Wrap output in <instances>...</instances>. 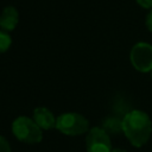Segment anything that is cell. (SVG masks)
Segmentation results:
<instances>
[{"mask_svg":"<svg viewBox=\"0 0 152 152\" xmlns=\"http://www.w3.org/2000/svg\"><path fill=\"white\" fill-rule=\"evenodd\" d=\"M121 125L122 133L134 147H141L150 140L152 122L147 113L140 109H132L124 115Z\"/></svg>","mask_w":152,"mask_h":152,"instance_id":"1","label":"cell"},{"mask_svg":"<svg viewBox=\"0 0 152 152\" xmlns=\"http://www.w3.org/2000/svg\"><path fill=\"white\" fill-rule=\"evenodd\" d=\"M56 129L65 135H82L87 133L89 128V121L80 113L66 112L56 118Z\"/></svg>","mask_w":152,"mask_h":152,"instance_id":"2","label":"cell"},{"mask_svg":"<svg viewBox=\"0 0 152 152\" xmlns=\"http://www.w3.org/2000/svg\"><path fill=\"white\" fill-rule=\"evenodd\" d=\"M43 129L27 116H18L12 122V133L21 142L38 144L43 139Z\"/></svg>","mask_w":152,"mask_h":152,"instance_id":"3","label":"cell"},{"mask_svg":"<svg viewBox=\"0 0 152 152\" xmlns=\"http://www.w3.org/2000/svg\"><path fill=\"white\" fill-rule=\"evenodd\" d=\"M129 59L135 70L140 72L152 71V45L145 42L134 44L129 52Z\"/></svg>","mask_w":152,"mask_h":152,"instance_id":"4","label":"cell"},{"mask_svg":"<svg viewBox=\"0 0 152 152\" xmlns=\"http://www.w3.org/2000/svg\"><path fill=\"white\" fill-rule=\"evenodd\" d=\"M87 152H112L109 134L102 127H91L86 137Z\"/></svg>","mask_w":152,"mask_h":152,"instance_id":"5","label":"cell"},{"mask_svg":"<svg viewBox=\"0 0 152 152\" xmlns=\"http://www.w3.org/2000/svg\"><path fill=\"white\" fill-rule=\"evenodd\" d=\"M19 23V13L15 7L6 6L0 13V28L5 32L13 31Z\"/></svg>","mask_w":152,"mask_h":152,"instance_id":"6","label":"cell"},{"mask_svg":"<svg viewBox=\"0 0 152 152\" xmlns=\"http://www.w3.org/2000/svg\"><path fill=\"white\" fill-rule=\"evenodd\" d=\"M33 120L42 129L56 128V118L46 107H37L33 110Z\"/></svg>","mask_w":152,"mask_h":152,"instance_id":"7","label":"cell"},{"mask_svg":"<svg viewBox=\"0 0 152 152\" xmlns=\"http://www.w3.org/2000/svg\"><path fill=\"white\" fill-rule=\"evenodd\" d=\"M108 134H116L120 131L122 132V125H121V120L116 119V118H108L104 120L103 122V127H102Z\"/></svg>","mask_w":152,"mask_h":152,"instance_id":"8","label":"cell"},{"mask_svg":"<svg viewBox=\"0 0 152 152\" xmlns=\"http://www.w3.org/2000/svg\"><path fill=\"white\" fill-rule=\"evenodd\" d=\"M12 44V38L8 34V32H5L0 30V53L6 52Z\"/></svg>","mask_w":152,"mask_h":152,"instance_id":"9","label":"cell"},{"mask_svg":"<svg viewBox=\"0 0 152 152\" xmlns=\"http://www.w3.org/2000/svg\"><path fill=\"white\" fill-rule=\"evenodd\" d=\"M0 152H11V146L2 135H0Z\"/></svg>","mask_w":152,"mask_h":152,"instance_id":"10","label":"cell"},{"mask_svg":"<svg viewBox=\"0 0 152 152\" xmlns=\"http://www.w3.org/2000/svg\"><path fill=\"white\" fill-rule=\"evenodd\" d=\"M137 4L142 8H152V0H135Z\"/></svg>","mask_w":152,"mask_h":152,"instance_id":"11","label":"cell"},{"mask_svg":"<svg viewBox=\"0 0 152 152\" xmlns=\"http://www.w3.org/2000/svg\"><path fill=\"white\" fill-rule=\"evenodd\" d=\"M146 27H147L148 31L152 32V8H151V11L148 12V14L146 17Z\"/></svg>","mask_w":152,"mask_h":152,"instance_id":"12","label":"cell"},{"mask_svg":"<svg viewBox=\"0 0 152 152\" xmlns=\"http://www.w3.org/2000/svg\"><path fill=\"white\" fill-rule=\"evenodd\" d=\"M112 152H127V151L124 148H114V150H112Z\"/></svg>","mask_w":152,"mask_h":152,"instance_id":"13","label":"cell"}]
</instances>
